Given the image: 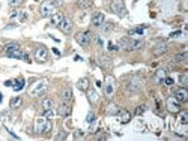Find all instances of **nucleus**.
Segmentation results:
<instances>
[{
  "mask_svg": "<svg viewBox=\"0 0 188 141\" xmlns=\"http://www.w3.org/2000/svg\"><path fill=\"white\" fill-rule=\"evenodd\" d=\"M57 27H59L63 33H71V30H72V21H71L69 18H63V20L60 21V24Z\"/></svg>",
  "mask_w": 188,
  "mask_h": 141,
  "instance_id": "obj_13",
  "label": "nucleus"
},
{
  "mask_svg": "<svg viewBox=\"0 0 188 141\" xmlns=\"http://www.w3.org/2000/svg\"><path fill=\"white\" fill-rule=\"evenodd\" d=\"M87 99H89L90 104H96L98 102V93L93 90V89H87Z\"/></svg>",
  "mask_w": 188,
  "mask_h": 141,
  "instance_id": "obj_19",
  "label": "nucleus"
},
{
  "mask_svg": "<svg viewBox=\"0 0 188 141\" xmlns=\"http://www.w3.org/2000/svg\"><path fill=\"white\" fill-rule=\"evenodd\" d=\"M107 50H109V51H118V50H119V47H118V45H114V44H113V42L110 41L109 44H107Z\"/></svg>",
  "mask_w": 188,
  "mask_h": 141,
  "instance_id": "obj_34",
  "label": "nucleus"
},
{
  "mask_svg": "<svg viewBox=\"0 0 188 141\" xmlns=\"http://www.w3.org/2000/svg\"><path fill=\"white\" fill-rule=\"evenodd\" d=\"M20 15H21V11H14L11 14V18H20Z\"/></svg>",
  "mask_w": 188,
  "mask_h": 141,
  "instance_id": "obj_40",
  "label": "nucleus"
},
{
  "mask_svg": "<svg viewBox=\"0 0 188 141\" xmlns=\"http://www.w3.org/2000/svg\"><path fill=\"white\" fill-rule=\"evenodd\" d=\"M145 111H146V105H139V107L136 108V116H141Z\"/></svg>",
  "mask_w": 188,
  "mask_h": 141,
  "instance_id": "obj_33",
  "label": "nucleus"
},
{
  "mask_svg": "<svg viewBox=\"0 0 188 141\" xmlns=\"http://www.w3.org/2000/svg\"><path fill=\"white\" fill-rule=\"evenodd\" d=\"M53 14H56V5L53 0H45L42 5H41V17L47 18L51 17Z\"/></svg>",
  "mask_w": 188,
  "mask_h": 141,
  "instance_id": "obj_4",
  "label": "nucleus"
},
{
  "mask_svg": "<svg viewBox=\"0 0 188 141\" xmlns=\"http://www.w3.org/2000/svg\"><path fill=\"white\" fill-rule=\"evenodd\" d=\"M21 104H23V99H21L20 96H17V98H12L9 102V107L11 108H20Z\"/></svg>",
  "mask_w": 188,
  "mask_h": 141,
  "instance_id": "obj_23",
  "label": "nucleus"
},
{
  "mask_svg": "<svg viewBox=\"0 0 188 141\" xmlns=\"http://www.w3.org/2000/svg\"><path fill=\"white\" fill-rule=\"evenodd\" d=\"M129 35H139V36H141L143 35V29H132V30H129Z\"/></svg>",
  "mask_w": 188,
  "mask_h": 141,
  "instance_id": "obj_35",
  "label": "nucleus"
},
{
  "mask_svg": "<svg viewBox=\"0 0 188 141\" xmlns=\"http://www.w3.org/2000/svg\"><path fill=\"white\" fill-rule=\"evenodd\" d=\"M62 98H63V102H66V104L72 101V90H71L69 87L63 92V96H62Z\"/></svg>",
  "mask_w": 188,
  "mask_h": 141,
  "instance_id": "obj_27",
  "label": "nucleus"
},
{
  "mask_svg": "<svg viewBox=\"0 0 188 141\" xmlns=\"http://www.w3.org/2000/svg\"><path fill=\"white\" fill-rule=\"evenodd\" d=\"M41 107H42L44 111L51 110V108H53V101H51L50 98H45V99H42V102H41Z\"/></svg>",
  "mask_w": 188,
  "mask_h": 141,
  "instance_id": "obj_24",
  "label": "nucleus"
},
{
  "mask_svg": "<svg viewBox=\"0 0 188 141\" xmlns=\"http://www.w3.org/2000/svg\"><path fill=\"white\" fill-rule=\"evenodd\" d=\"M21 2H23V0H9V5L12 8H15V6H20Z\"/></svg>",
  "mask_w": 188,
  "mask_h": 141,
  "instance_id": "obj_37",
  "label": "nucleus"
},
{
  "mask_svg": "<svg viewBox=\"0 0 188 141\" xmlns=\"http://www.w3.org/2000/svg\"><path fill=\"white\" fill-rule=\"evenodd\" d=\"M54 116H56V113L53 111V108H51V110H47V111H45V117H47V119H53Z\"/></svg>",
  "mask_w": 188,
  "mask_h": 141,
  "instance_id": "obj_36",
  "label": "nucleus"
},
{
  "mask_svg": "<svg viewBox=\"0 0 188 141\" xmlns=\"http://www.w3.org/2000/svg\"><path fill=\"white\" fill-rule=\"evenodd\" d=\"M110 9L119 17H127V8H125L123 0H113L110 5Z\"/></svg>",
  "mask_w": 188,
  "mask_h": 141,
  "instance_id": "obj_5",
  "label": "nucleus"
},
{
  "mask_svg": "<svg viewBox=\"0 0 188 141\" xmlns=\"http://www.w3.org/2000/svg\"><path fill=\"white\" fill-rule=\"evenodd\" d=\"M90 5H92L90 0H78L77 2V6H78L80 9H86V8H89Z\"/></svg>",
  "mask_w": 188,
  "mask_h": 141,
  "instance_id": "obj_29",
  "label": "nucleus"
},
{
  "mask_svg": "<svg viewBox=\"0 0 188 141\" xmlns=\"http://www.w3.org/2000/svg\"><path fill=\"white\" fill-rule=\"evenodd\" d=\"M99 65L102 68H105V69H111L113 68V62L110 60L109 57H105V56H101L99 57Z\"/></svg>",
  "mask_w": 188,
  "mask_h": 141,
  "instance_id": "obj_18",
  "label": "nucleus"
},
{
  "mask_svg": "<svg viewBox=\"0 0 188 141\" xmlns=\"http://www.w3.org/2000/svg\"><path fill=\"white\" fill-rule=\"evenodd\" d=\"M5 54L8 57H12V59H21L23 51L20 50V45L18 44H9V45L5 47Z\"/></svg>",
  "mask_w": 188,
  "mask_h": 141,
  "instance_id": "obj_6",
  "label": "nucleus"
},
{
  "mask_svg": "<svg viewBox=\"0 0 188 141\" xmlns=\"http://www.w3.org/2000/svg\"><path fill=\"white\" fill-rule=\"evenodd\" d=\"M63 138H66V134H65V132H62V134H59V135L56 137V140H63Z\"/></svg>",
  "mask_w": 188,
  "mask_h": 141,
  "instance_id": "obj_43",
  "label": "nucleus"
},
{
  "mask_svg": "<svg viewBox=\"0 0 188 141\" xmlns=\"http://www.w3.org/2000/svg\"><path fill=\"white\" fill-rule=\"evenodd\" d=\"M62 20H63V17L60 15L59 12H56V14L51 15V23H50V24H51V26H59Z\"/></svg>",
  "mask_w": 188,
  "mask_h": 141,
  "instance_id": "obj_22",
  "label": "nucleus"
},
{
  "mask_svg": "<svg viewBox=\"0 0 188 141\" xmlns=\"http://www.w3.org/2000/svg\"><path fill=\"white\" fill-rule=\"evenodd\" d=\"M83 135H84V132L83 131H75V135H74V137H75V138H81Z\"/></svg>",
  "mask_w": 188,
  "mask_h": 141,
  "instance_id": "obj_42",
  "label": "nucleus"
},
{
  "mask_svg": "<svg viewBox=\"0 0 188 141\" xmlns=\"http://www.w3.org/2000/svg\"><path fill=\"white\" fill-rule=\"evenodd\" d=\"M21 59H23V60L26 62V63H30V57H29V54H27V53H23V54H21Z\"/></svg>",
  "mask_w": 188,
  "mask_h": 141,
  "instance_id": "obj_39",
  "label": "nucleus"
},
{
  "mask_svg": "<svg viewBox=\"0 0 188 141\" xmlns=\"http://www.w3.org/2000/svg\"><path fill=\"white\" fill-rule=\"evenodd\" d=\"M93 122H95V113H93V111H89L87 116H86V123H87V125H92Z\"/></svg>",
  "mask_w": 188,
  "mask_h": 141,
  "instance_id": "obj_32",
  "label": "nucleus"
},
{
  "mask_svg": "<svg viewBox=\"0 0 188 141\" xmlns=\"http://www.w3.org/2000/svg\"><path fill=\"white\" fill-rule=\"evenodd\" d=\"M119 122H120V123H123V125H125V123H128L129 120H131V113H129V111H127V110H119Z\"/></svg>",
  "mask_w": 188,
  "mask_h": 141,
  "instance_id": "obj_16",
  "label": "nucleus"
},
{
  "mask_svg": "<svg viewBox=\"0 0 188 141\" xmlns=\"http://www.w3.org/2000/svg\"><path fill=\"white\" fill-rule=\"evenodd\" d=\"M188 59V53L187 51H184V53H179V54H176L175 56V60L176 62H184Z\"/></svg>",
  "mask_w": 188,
  "mask_h": 141,
  "instance_id": "obj_30",
  "label": "nucleus"
},
{
  "mask_svg": "<svg viewBox=\"0 0 188 141\" xmlns=\"http://www.w3.org/2000/svg\"><path fill=\"white\" fill-rule=\"evenodd\" d=\"M95 39H96V44H98V45H102V39H101V36L96 35V36H95Z\"/></svg>",
  "mask_w": 188,
  "mask_h": 141,
  "instance_id": "obj_45",
  "label": "nucleus"
},
{
  "mask_svg": "<svg viewBox=\"0 0 188 141\" xmlns=\"http://www.w3.org/2000/svg\"><path fill=\"white\" fill-rule=\"evenodd\" d=\"M113 27H114V24H113V23H107V26L104 27V30H105V32H110L111 29H113Z\"/></svg>",
  "mask_w": 188,
  "mask_h": 141,
  "instance_id": "obj_41",
  "label": "nucleus"
},
{
  "mask_svg": "<svg viewBox=\"0 0 188 141\" xmlns=\"http://www.w3.org/2000/svg\"><path fill=\"white\" fill-rule=\"evenodd\" d=\"M163 83H166V86H173V83H175V81H173V78H170V77H166Z\"/></svg>",
  "mask_w": 188,
  "mask_h": 141,
  "instance_id": "obj_38",
  "label": "nucleus"
},
{
  "mask_svg": "<svg viewBox=\"0 0 188 141\" xmlns=\"http://www.w3.org/2000/svg\"><path fill=\"white\" fill-rule=\"evenodd\" d=\"M175 98H176L181 104L187 102L188 101V90L185 87H179L178 90H176V93H175Z\"/></svg>",
  "mask_w": 188,
  "mask_h": 141,
  "instance_id": "obj_12",
  "label": "nucleus"
},
{
  "mask_svg": "<svg viewBox=\"0 0 188 141\" xmlns=\"http://www.w3.org/2000/svg\"><path fill=\"white\" fill-rule=\"evenodd\" d=\"M166 108L170 113H179L181 111V102L175 96H168L167 99H166Z\"/></svg>",
  "mask_w": 188,
  "mask_h": 141,
  "instance_id": "obj_8",
  "label": "nucleus"
},
{
  "mask_svg": "<svg viewBox=\"0 0 188 141\" xmlns=\"http://www.w3.org/2000/svg\"><path fill=\"white\" fill-rule=\"evenodd\" d=\"M104 20H105V17H104V14H101V12H96V14H93V17H92V26L93 27H99V26H102L104 24Z\"/></svg>",
  "mask_w": 188,
  "mask_h": 141,
  "instance_id": "obj_14",
  "label": "nucleus"
},
{
  "mask_svg": "<svg viewBox=\"0 0 188 141\" xmlns=\"http://www.w3.org/2000/svg\"><path fill=\"white\" fill-rule=\"evenodd\" d=\"M74 60H77V62H80V60H81V57H80V56H75V57H74Z\"/></svg>",
  "mask_w": 188,
  "mask_h": 141,
  "instance_id": "obj_48",
  "label": "nucleus"
},
{
  "mask_svg": "<svg viewBox=\"0 0 188 141\" xmlns=\"http://www.w3.org/2000/svg\"><path fill=\"white\" fill-rule=\"evenodd\" d=\"M179 83H181L182 87H187L188 86V74H182V75L179 77Z\"/></svg>",
  "mask_w": 188,
  "mask_h": 141,
  "instance_id": "obj_31",
  "label": "nucleus"
},
{
  "mask_svg": "<svg viewBox=\"0 0 188 141\" xmlns=\"http://www.w3.org/2000/svg\"><path fill=\"white\" fill-rule=\"evenodd\" d=\"M2 99H3V98H2V93H0V102H2Z\"/></svg>",
  "mask_w": 188,
  "mask_h": 141,
  "instance_id": "obj_49",
  "label": "nucleus"
},
{
  "mask_svg": "<svg viewBox=\"0 0 188 141\" xmlns=\"http://www.w3.org/2000/svg\"><path fill=\"white\" fill-rule=\"evenodd\" d=\"M90 39H92V35H90V32H89V30L78 32V33L75 35V41L78 42L81 47H89Z\"/></svg>",
  "mask_w": 188,
  "mask_h": 141,
  "instance_id": "obj_7",
  "label": "nucleus"
},
{
  "mask_svg": "<svg viewBox=\"0 0 188 141\" xmlns=\"http://www.w3.org/2000/svg\"><path fill=\"white\" fill-rule=\"evenodd\" d=\"M179 35H181V30L173 32V33H170V38H176V36H179Z\"/></svg>",
  "mask_w": 188,
  "mask_h": 141,
  "instance_id": "obj_44",
  "label": "nucleus"
},
{
  "mask_svg": "<svg viewBox=\"0 0 188 141\" xmlns=\"http://www.w3.org/2000/svg\"><path fill=\"white\" fill-rule=\"evenodd\" d=\"M166 51H167V45H166V44H158V45L154 48L152 53H154V56H161V54H164Z\"/></svg>",
  "mask_w": 188,
  "mask_h": 141,
  "instance_id": "obj_20",
  "label": "nucleus"
},
{
  "mask_svg": "<svg viewBox=\"0 0 188 141\" xmlns=\"http://www.w3.org/2000/svg\"><path fill=\"white\" fill-rule=\"evenodd\" d=\"M57 114L62 116V117H68L71 114V107L69 104H66V102H63L62 105H60L59 108H57Z\"/></svg>",
  "mask_w": 188,
  "mask_h": 141,
  "instance_id": "obj_15",
  "label": "nucleus"
},
{
  "mask_svg": "<svg viewBox=\"0 0 188 141\" xmlns=\"http://www.w3.org/2000/svg\"><path fill=\"white\" fill-rule=\"evenodd\" d=\"M178 114H179V117H178L179 123H181V125H184V126H185V125H188V114H187V113L179 111Z\"/></svg>",
  "mask_w": 188,
  "mask_h": 141,
  "instance_id": "obj_26",
  "label": "nucleus"
},
{
  "mask_svg": "<svg viewBox=\"0 0 188 141\" xmlns=\"http://www.w3.org/2000/svg\"><path fill=\"white\" fill-rule=\"evenodd\" d=\"M51 128H53V123L45 116L44 117H38L35 120V132L36 134H48L51 131Z\"/></svg>",
  "mask_w": 188,
  "mask_h": 141,
  "instance_id": "obj_1",
  "label": "nucleus"
},
{
  "mask_svg": "<svg viewBox=\"0 0 188 141\" xmlns=\"http://www.w3.org/2000/svg\"><path fill=\"white\" fill-rule=\"evenodd\" d=\"M53 51H54V54H56V56H60V53H59V50H56V48H53Z\"/></svg>",
  "mask_w": 188,
  "mask_h": 141,
  "instance_id": "obj_47",
  "label": "nucleus"
},
{
  "mask_svg": "<svg viewBox=\"0 0 188 141\" xmlns=\"http://www.w3.org/2000/svg\"><path fill=\"white\" fill-rule=\"evenodd\" d=\"M114 89H116V81L113 77H107L105 78V83H104V93H105V96H111L113 93H114Z\"/></svg>",
  "mask_w": 188,
  "mask_h": 141,
  "instance_id": "obj_9",
  "label": "nucleus"
},
{
  "mask_svg": "<svg viewBox=\"0 0 188 141\" xmlns=\"http://www.w3.org/2000/svg\"><path fill=\"white\" fill-rule=\"evenodd\" d=\"M5 86H6V87H12V86H14V81L8 80V81H6V83H5Z\"/></svg>",
  "mask_w": 188,
  "mask_h": 141,
  "instance_id": "obj_46",
  "label": "nucleus"
},
{
  "mask_svg": "<svg viewBox=\"0 0 188 141\" xmlns=\"http://www.w3.org/2000/svg\"><path fill=\"white\" fill-rule=\"evenodd\" d=\"M141 87H143V80L140 77H132L128 81V89L131 92H139Z\"/></svg>",
  "mask_w": 188,
  "mask_h": 141,
  "instance_id": "obj_11",
  "label": "nucleus"
},
{
  "mask_svg": "<svg viewBox=\"0 0 188 141\" xmlns=\"http://www.w3.org/2000/svg\"><path fill=\"white\" fill-rule=\"evenodd\" d=\"M89 86H90L89 78H80V80L77 81V89L81 92H87Z\"/></svg>",
  "mask_w": 188,
  "mask_h": 141,
  "instance_id": "obj_17",
  "label": "nucleus"
},
{
  "mask_svg": "<svg viewBox=\"0 0 188 141\" xmlns=\"http://www.w3.org/2000/svg\"><path fill=\"white\" fill-rule=\"evenodd\" d=\"M118 113H119V107L116 104H110L109 107L105 108V114L107 116H116Z\"/></svg>",
  "mask_w": 188,
  "mask_h": 141,
  "instance_id": "obj_21",
  "label": "nucleus"
},
{
  "mask_svg": "<svg viewBox=\"0 0 188 141\" xmlns=\"http://www.w3.org/2000/svg\"><path fill=\"white\" fill-rule=\"evenodd\" d=\"M164 78H166V70H163V69L157 70V74H155V78H154V80L158 81V83H163Z\"/></svg>",
  "mask_w": 188,
  "mask_h": 141,
  "instance_id": "obj_28",
  "label": "nucleus"
},
{
  "mask_svg": "<svg viewBox=\"0 0 188 141\" xmlns=\"http://www.w3.org/2000/svg\"><path fill=\"white\" fill-rule=\"evenodd\" d=\"M35 59H36V62H39V63H44V62L48 59V50L45 47H38L35 50Z\"/></svg>",
  "mask_w": 188,
  "mask_h": 141,
  "instance_id": "obj_10",
  "label": "nucleus"
},
{
  "mask_svg": "<svg viewBox=\"0 0 188 141\" xmlns=\"http://www.w3.org/2000/svg\"><path fill=\"white\" fill-rule=\"evenodd\" d=\"M45 90H47V80H38L29 87L27 93H29V96H32V98H38Z\"/></svg>",
  "mask_w": 188,
  "mask_h": 141,
  "instance_id": "obj_3",
  "label": "nucleus"
},
{
  "mask_svg": "<svg viewBox=\"0 0 188 141\" xmlns=\"http://www.w3.org/2000/svg\"><path fill=\"white\" fill-rule=\"evenodd\" d=\"M119 48L122 50H127V51H134V50H139L143 47V42L137 39H131V38H122L119 41Z\"/></svg>",
  "mask_w": 188,
  "mask_h": 141,
  "instance_id": "obj_2",
  "label": "nucleus"
},
{
  "mask_svg": "<svg viewBox=\"0 0 188 141\" xmlns=\"http://www.w3.org/2000/svg\"><path fill=\"white\" fill-rule=\"evenodd\" d=\"M15 84L12 86V89L15 92H20V90H23L24 89V78H18L17 81H14Z\"/></svg>",
  "mask_w": 188,
  "mask_h": 141,
  "instance_id": "obj_25",
  "label": "nucleus"
}]
</instances>
